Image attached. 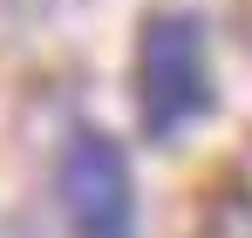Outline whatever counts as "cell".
Wrapping results in <instances>:
<instances>
[{
	"label": "cell",
	"mask_w": 252,
	"mask_h": 238,
	"mask_svg": "<svg viewBox=\"0 0 252 238\" xmlns=\"http://www.w3.org/2000/svg\"><path fill=\"white\" fill-rule=\"evenodd\" d=\"M211 28L184 7H164L143 21L136 48V116L150 143H177L198 116H211Z\"/></svg>",
	"instance_id": "cell-1"
},
{
	"label": "cell",
	"mask_w": 252,
	"mask_h": 238,
	"mask_svg": "<svg viewBox=\"0 0 252 238\" xmlns=\"http://www.w3.org/2000/svg\"><path fill=\"white\" fill-rule=\"evenodd\" d=\"M55 198L68 238H136V177L123 143L102 129H68L55 157Z\"/></svg>",
	"instance_id": "cell-2"
}]
</instances>
